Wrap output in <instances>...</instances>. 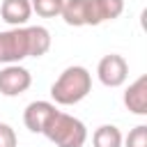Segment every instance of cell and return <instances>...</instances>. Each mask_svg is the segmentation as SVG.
I'll list each match as a JSON object with an SVG mask.
<instances>
[{"label":"cell","instance_id":"obj_1","mask_svg":"<svg viewBox=\"0 0 147 147\" xmlns=\"http://www.w3.org/2000/svg\"><path fill=\"white\" fill-rule=\"evenodd\" d=\"M90 92H92V74L80 64L67 67L51 85V99L57 106H76Z\"/></svg>","mask_w":147,"mask_h":147},{"label":"cell","instance_id":"obj_2","mask_svg":"<svg viewBox=\"0 0 147 147\" xmlns=\"http://www.w3.org/2000/svg\"><path fill=\"white\" fill-rule=\"evenodd\" d=\"M41 136H46L55 147H83L87 140V126L78 117L57 110Z\"/></svg>","mask_w":147,"mask_h":147},{"label":"cell","instance_id":"obj_3","mask_svg":"<svg viewBox=\"0 0 147 147\" xmlns=\"http://www.w3.org/2000/svg\"><path fill=\"white\" fill-rule=\"evenodd\" d=\"M30 57L28 44V25L25 28H9L0 32V64H18L21 60Z\"/></svg>","mask_w":147,"mask_h":147},{"label":"cell","instance_id":"obj_4","mask_svg":"<svg viewBox=\"0 0 147 147\" xmlns=\"http://www.w3.org/2000/svg\"><path fill=\"white\" fill-rule=\"evenodd\" d=\"M96 78L106 87H122L129 78V62L117 53L103 55L96 64Z\"/></svg>","mask_w":147,"mask_h":147},{"label":"cell","instance_id":"obj_5","mask_svg":"<svg viewBox=\"0 0 147 147\" xmlns=\"http://www.w3.org/2000/svg\"><path fill=\"white\" fill-rule=\"evenodd\" d=\"M32 85V74L21 64H7L0 69V94L2 96H18L28 92Z\"/></svg>","mask_w":147,"mask_h":147},{"label":"cell","instance_id":"obj_6","mask_svg":"<svg viewBox=\"0 0 147 147\" xmlns=\"http://www.w3.org/2000/svg\"><path fill=\"white\" fill-rule=\"evenodd\" d=\"M55 115H57V108L53 101H32L23 110V124L32 133H44Z\"/></svg>","mask_w":147,"mask_h":147},{"label":"cell","instance_id":"obj_7","mask_svg":"<svg viewBox=\"0 0 147 147\" xmlns=\"http://www.w3.org/2000/svg\"><path fill=\"white\" fill-rule=\"evenodd\" d=\"M124 11V0H87V25H101L106 21L119 18Z\"/></svg>","mask_w":147,"mask_h":147},{"label":"cell","instance_id":"obj_8","mask_svg":"<svg viewBox=\"0 0 147 147\" xmlns=\"http://www.w3.org/2000/svg\"><path fill=\"white\" fill-rule=\"evenodd\" d=\"M0 16L9 28H25L32 16V5L30 0H2Z\"/></svg>","mask_w":147,"mask_h":147},{"label":"cell","instance_id":"obj_9","mask_svg":"<svg viewBox=\"0 0 147 147\" xmlns=\"http://www.w3.org/2000/svg\"><path fill=\"white\" fill-rule=\"evenodd\" d=\"M124 106L133 115H147V76H138L124 90Z\"/></svg>","mask_w":147,"mask_h":147},{"label":"cell","instance_id":"obj_10","mask_svg":"<svg viewBox=\"0 0 147 147\" xmlns=\"http://www.w3.org/2000/svg\"><path fill=\"white\" fill-rule=\"evenodd\" d=\"M60 16L71 28H85L87 25V0H64Z\"/></svg>","mask_w":147,"mask_h":147},{"label":"cell","instance_id":"obj_11","mask_svg":"<svg viewBox=\"0 0 147 147\" xmlns=\"http://www.w3.org/2000/svg\"><path fill=\"white\" fill-rule=\"evenodd\" d=\"M28 44H30V57H41L51 48V32L44 25H28Z\"/></svg>","mask_w":147,"mask_h":147},{"label":"cell","instance_id":"obj_12","mask_svg":"<svg viewBox=\"0 0 147 147\" xmlns=\"http://www.w3.org/2000/svg\"><path fill=\"white\" fill-rule=\"evenodd\" d=\"M122 131L115 124H101L92 133V145L94 147H122Z\"/></svg>","mask_w":147,"mask_h":147},{"label":"cell","instance_id":"obj_13","mask_svg":"<svg viewBox=\"0 0 147 147\" xmlns=\"http://www.w3.org/2000/svg\"><path fill=\"white\" fill-rule=\"evenodd\" d=\"M30 5H32V11L37 16H41V18H55V16H60L64 0H30Z\"/></svg>","mask_w":147,"mask_h":147},{"label":"cell","instance_id":"obj_14","mask_svg":"<svg viewBox=\"0 0 147 147\" xmlns=\"http://www.w3.org/2000/svg\"><path fill=\"white\" fill-rule=\"evenodd\" d=\"M126 147H147V124H138L129 131V136L122 140Z\"/></svg>","mask_w":147,"mask_h":147},{"label":"cell","instance_id":"obj_15","mask_svg":"<svg viewBox=\"0 0 147 147\" xmlns=\"http://www.w3.org/2000/svg\"><path fill=\"white\" fill-rule=\"evenodd\" d=\"M0 147H18L16 131L5 122H0Z\"/></svg>","mask_w":147,"mask_h":147}]
</instances>
